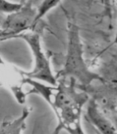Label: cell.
<instances>
[{
    "label": "cell",
    "instance_id": "6da1fadb",
    "mask_svg": "<svg viewBox=\"0 0 117 134\" xmlns=\"http://www.w3.org/2000/svg\"><path fill=\"white\" fill-rule=\"evenodd\" d=\"M69 81L67 84L65 78H60L57 80L56 86H50L28 77L25 79V84L32 86L27 94L40 95L55 113L58 125L53 134H60L62 130L69 134H85L80 118L83 107L90 96L85 91H77L74 78H69Z\"/></svg>",
    "mask_w": 117,
    "mask_h": 134
},
{
    "label": "cell",
    "instance_id": "7a4b0ae2",
    "mask_svg": "<svg viewBox=\"0 0 117 134\" xmlns=\"http://www.w3.org/2000/svg\"><path fill=\"white\" fill-rule=\"evenodd\" d=\"M67 52L62 70L56 74L55 78H74L80 86H90L94 81L100 83L107 82L104 77L89 69L84 59V49L79 36V29L74 22L69 20L67 24Z\"/></svg>",
    "mask_w": 117,
    "mask_h": 134
},
{
    "label": "cell",
    "instance_id": "3957f363",
    "mask_svg": "<svg viewBox=\"0 0 117 134\" xmlns=\"http://www.w3.org/2000/svg\"><path fill=\"white\" fill-rule=\"evenodd\" d=\"M16 38L22 39L26 42L34 58V67L29 72L24 71V74L25 76L32 80L42 81L50 86H56L57 79L51 70L49 59L46 57L42 49L39 34L33 31L25 32L15 36L14 39Z\"/></svg>",
    "mask_w": 117,
    "mask_h": 134
},
{
    "label": "cell",
    "instance_id": "277c9868",
    "mask_svg": "<svg viewBox=\"0 0 117 134\" xmlns=\"http://www.w3.org/2000/svg\"><path fill=\"white\" fill-rule=\"evenodd\" d=\"M33 4L32 1L24 2L23 7L18 12L8 15L0 25L3 35L0 41L14 39L15 36L28 30L34 31L33 24L37 12Z\"/></svg>",
    "mask_w": 117,
    "mask_h": 134
},
{
    "label": "cell",
    "instance_id": "5b68a950",
    "mask_svg": "<svg viewBox=\"0 0 117 134\" xmlns=\"http://www.w3.org/2000/svg\"><path fill=\"white\" fill-rule=\"evenodd\" d=\"M24 72V70L4 62L0 57V86L10 90L19 104H24L28 96L27 92L23 90L26 79Z\"/></svg>",
    "mask_w": 117,
    "mask_h": 134
},
{
    "label": "cell",
    "instance_id": "8992f818",
    "mask_svg": "<svg viewBox=\"0 0 117 134\" xmlns=\"http://www.w3.org/2000/svg\"><path fill=\"white\" fill-rule=\"evenodd\" d=\"M76 88L88 94H93L92 99L95 100L101 111L110 118L115 119L116 116V92L115 84L106 82L103 84V87L95 88L91 85L88 86H80L76 84Z\"/></svg>",
    "mask_w": 117,
    "mask_h": 134
},
{
    "label": "cell",
    "instance_id": "52a82bcc",
    "mask_svg": "<svg viewBox=\"0 0 117 134\" xmlns=\"http://www.w3.org/2000/svg\"><path fill=\"white\" fill-rule=\"evenodd\" d=\"M87 102L85 119L93 126L95 131L100 134H117L115 126L101 111L95 100L89 98Z\"/></svg>",
    "mask_w": 117,
    "mask_h": 134
},
{
    "label": "cell",
    "instance_id": "ba28073f",
    "mask_svg": "<svg viewBox=\"0 0 117 134\" xmlns=\"http://www.w3.org/2000/svg\"><path fill=\"white\" fill-rule=\"evenodd\" d=\"M32 108L26 107L23 109L19 117L13 121H4L0 125V134H21L26 127V119L28 117Z\"/></svg>",
    "mask_w": 117,
    "mask_h": 134
},
{
    "label": "cell",
    "instance_id": "9c48e42d",
    "mask_svg": "<svg viewBox=\"0 0 117 134\" xmlns=\"http://www.w3.org/2000/svg\"><path fill=\"white\" fill-rule=\"evenodd\" d=\"M60 3V1H50V0H47V1L42 2L39 6L36 7V12L37 14L34 19V24H33V29L35 30V27L39 24V22L42 19V18L47 14V13L51 10L52 8L56 7L58 4ZM34 32V31H33Z\"/></svg>",
    "mask_w": 117,
    "mask_h": 134
},
{
    "label": "cell",
    "instance_id": "30bf717a",
    "mask_svg": "<svg viewBox=\"0 0 117 134\" xmlns=\"http://www.w3.org/2000/svg\"><path fill=\"white\" fill-rule=\"evenodd\" d=\"M24 2H8L0 0V14H11L18 12L23 7Z\"/></svg>",
    "mask_w": 117,
    "mask_h": 134
},
{
    "label": "cell",
    "instance_id": "8fae6325",
    "mask_svg": "<svg viewBox=\"0 0 117 134\" xmlns=\"http://www.w3.org/2000/svg\"><path fill=\"white\" fill-rule=\"evenodd\" d=\"M2 37H3V35H2V31H1V29H0V40L2 39Z\"/></svg>",
    "mask_w": 117,
    "mask_h": 134
},
{
    "label": "cell",
    "instance_id": "7c38bea8",
    "mask_svg": "<svg viewBox=\"0 0 117 134\" xmlns=\"http://www.w3.org/2000/svg\"><path fill=\"white\" fill-rule=\"evenodd\" d=\"M97 134H100V133H99V132H97Z\"/></svg>",
    "mask_w": 117,
    "mask_h": 134
}]
</instances>
